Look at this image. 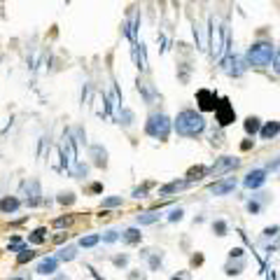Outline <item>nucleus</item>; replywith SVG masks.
Instances as JSON below:
<instances>
[{
    "label": "nucleus",
    "mask_w": 280,
    "mask_h": 280,
    "mask_svg": "<svg viewBox=\"0 0 280 280\" xmlns=\"http://www.w3.org/2000/svg\"><path fill=\"white\" fill-rule=\"evenodd\" d=\"M63 164L68 168H72L77 164V140L72 138L70 131L63 136Z\"/></svg>",
    "instance_id": "6"
},
{
    "label": "nucleus",
    "mask_w": 280,
    "mask_h": 280,
    "mask_svg": "<svg viewBox=\"0 0 280 280\" xmlns=\"http://www.w3.org/2000/svg\"><path fill=\"white\" fill-rule=\"evenodd\" d=\"M273 68H276V72L280 75V49H278V54H276V59H273Z\"/></svg>",
    "instance_id": "36"
},
{
    "label": "nucleus",
    "mask_w": 280,
    "mask_h": 280,
    "mask_svg": "<svg viewBox=\"0 0 280 280\" xmlns=\"http://www.w3.org/2000/svg\"><path fill=\"white\" fill-rule=\"evenodd\" d=\"M35 271L40 273V276H54V273L59 271V259L56 257H44V259H40Z\"/></svg>",
    "instance_id": "11"
},
{
    "label": "nucleus",
    "mask_w": 280,
    "mask_h": 280,
    "mask_svg": "<svg viewBox=\"0 0 280 280\" xmlns=\"http://www.w3.org/2000/svg\"><path fill=\"white\" fill-rule=\"evenodd\" d=\"M215 112H217V119H219V124H222V126H227V124L234 122V110L227 105V101H222V105H217V107H215Z\"/></svg>",
    "instance_id": "14"
},
{
    "label": "nucleus",
    "mask_w": 280,
    "mask_h": 280,
    "mask_svg": "<svg viewBox=\"0 0 280 280\" xmlns=\"http://www.w3.org/2000/svg\"><path fill=\"white\" fill-rule=\"evenodd\" d=\"M138 91H142V94H145V101H147V103H152V101H154V89H152V84H149V82H140Z\"/></svg>",
    "instance_id": "25"
},
{
    "label": "nucleus",
    "mask_w": 280,
    "mask_h": 280,
    "mask_svg": "<svg viewBox=\"0 0 280 280\" xmlns=\"http://www.w3.org/2000/svg\"><path fill=\"white\" fill-rule=\"evenodd\" d=\"M70 173H72V177H77V180H84L87 173H89V166H87V164H82V161H77L75 166L70 168Z\"/></svg>",
    "instance_id": "23"
},
{
    "label": "nucleus",
    "mask_w": 280,
    "mask_h": 280,
    "mask_svg": "<svg viewBox=\"0 0 280 280\" xmlns=\"http://www.w3.org/2000/svg\"><path fill=\"white\" fill-rule=\"evenodd\" d=\"M19 208H21V199L19 196H12V194L0 196V212L2 215H14Z\"/></svg>",
    "instance_id": "9"
},
{
    "label": "nucleus",
    "mask_w": 280,
    "mask_h": 280,
    "mask_svg": "<svg viewBox=\"0 0 280 280\" xmlns=\"http://www.w3.org/2000/svg\"><path fill=\"white\" fill-rule=\"evenodd\" d=\"M101 243V236L98 234H89V236L79 238V247H94V245Z\"/></svg>",
    "instance_id": "24"
},
{
    "label": "nucleus",
    "mask_w": 280,
    "mask_h": 280,
    "mask_svg": "<svg viewBox=\"0 0 280 280\" xmlns=\"http://www.w3.org/2000/svg\"><path fill=\"white\" fill-rule=\"evenodd\" d=\"M159 215H161L159 210H147V212L138 215V217H136V222H138V224H152V222H157V219H159Z\"/></svg>",
    "instance_id": "22"
},
{
    "label": "nucleus",
    "mask_w": 280,
    "mask_h": 280,
    "mask_svg": "<svg viewBox=\"0 0 280 280\" xmlns=\"http://www.w3.org/2000/svg\"><path fill=\"white\" fill-rule=\"evenodd\" d=\"M28 243H33V245L47 243V229H44V227H37L33 234H28Z\"/></svg>",
    "instance_id": "19"
},
{
    "label": "nucleus",
    "mask_w": 280,
    "mask_h": 280,
    "mask_svg": "<svg viewBox=\"0 0 280 280\" xmlns=\"http://www.w3.org/2000/svg\"><path fill=\"white\" fill-rule=\"evenodd\" d=\"M171 119H168L164 112H154L147 117V122H145V133H147L149 138H157V140H166L171 136Z\"/></svg>",
    "instance_id": "3"
},
{
    "label": "nucleus",
    "mask_w": 280,
    "mask_h": 280,
    "mask_svg": "<svg viewBox=\"0 0 280 280\" xmlns=\"http://www.w3.org/2000/svg\"><path fill=\"white\" fill-rule=\"evenodd\" d=\"M105 241V243H114V241H119V231H112V229H110V231H105V236H101Z\"/></svg>",
    "instance_id": "29"
},
{
    "label": "nucleus",
    "mask_w": 280,
    "mask_h": 280,
    "mask_svg": "<svg viewBox=\"0 0 280 280\" xmlns=\"http://www.w3.org/2000/svg\"><path fill=\"white\" fill-rule=\"evenodd\" d=\"M278 133H280V122H269L262 131H259V136H262L264 140H271V138H276Z\"/></svg>",
    "instance_id": "18"
},
{
    "label": "nucleus",
    "mask_w": 280,
    "mask_h": 280,
    "mask_svg": "<svg viewBox=\"0 0 280 280\" xmlns=\"http://www.w3.org/2000/svg\"><path fill=\"white\" fill-rule=\"evenodd\" d=\"M126 262H129V257H126V254H122V257H114V266H126Z\"/></svg>",
    "instance_id": "33"
},
{
    "label": "nucleus",
    "mask_w": 280,
    "mask_h": 280,
    "mask_svg": "<svg viewBox=\"0 0 280 280\" xmlns=\"http://www.w3.org/2000/svg\"><path fill=\"white\" fill-rule=\"evenodd\" d=\"M236 166H238L236 157H222L217 164H212V166L208 168V173L212 175V177H219L222 173H227V171H231V168H236Z\"/></svg>",
    "instance_id": "8"
},
{
    "label": "nucleus",
    "mask_w": 280,
    "mask_h": 280,
    "mask_svg": "<svg viewBox=\"0 0 280 280\" xmlns=\"http://www.w3.org/2000/svg\"><path fill=\"white\" fill-rule=\"evenodd\" d=\"M171 222H177V219H182V208H173L171 210V215H168Z\"/></svg>",
    "instance_id": "31"
},
{
    "label": "nucleus",
    "mask_w": 280,
    "mask_h": 280,
    "mask_svg": "<svg viewBox=\"0 0 280 280\" xmlns=\"http://www.w3.org/2000/svg\"><path fill=\"white\" fill-rule=\"evenodd\" d=\"M175 131L184 138H196L206 131V117L196 110H182L175 117Z\"/></svg>",
    "instance_id": "1"
},
{
    "label": "nucleus",
    "mask_w": 280,
    "mask_h": 280,
    "mask_svg": "<svg viewBox=\"0 0 280 280\" xmlns=\"http://www.w3.org/2000/svg\"><path fill=\"white\" fill-rule=\"evenodd\" d=\"M159 264H161V254H154V257L149 259V266H152V269H157Z\"/></svg>",
    "instance_id": "34"
},
{
    "label": "nucleus",
    "mask_w": 280,
    "mask_h": 280,
    "mask_svg": "<svg viewBox=\"0 0 280 280\" xmlns=\"http://www.w3.org/2000/svg\"><path fill=\"white\" fill-rule=\"evenodd\" d=\"M101 206L103 208H117V206H122V196H107V199H103Z\"/></svg>",
    "instance_id": "27"
},
{
    "label": "nucleus",
    "mask_w": 280,
    "mask_h": 280,
    "mask_svg": "<svg viewBox=\"0 0 280 280\" xmlns=\"http://www.w3.org/2000/svg\"><path fill=\"white\" fill-rule=\"evenodd\" d=\"M75 257H77V247H75V245H66V247H61L59 254H56L59 262H72Z\"/></svg>",
    "instance_id": "17"
},
{
    "label": "nucleus",
    "mask_w": 280,
    "mask_h": 280,
    "mask_svg": "<svg viewBox=\"0 0 280 280\" xmlns=\"http://www.w3.org/2000/svg\"><path fill=\"white\" fill-rule=\"evenodd\" d=\"M259 129H262V124H259L257 117H247V119H245V131L247 133H257Z\"/></svg>",
    "instance_id": "26"
},
{
    "label": "nucleus",
    "mask_w": 280,
    "mask_h": 280,
    "mask_svg": "<svg viewBox=\"0 0 280 280\" xmlns=\"http://www.w3.org/2000/svg\"><path fill=\"white\" fill-rule=\"evenodd\" d=\"M196 96H199V103H201V110H215L217 107V96L208 89H201Z\"/></svg>",
    "instance_id": "13"
},
{
    "label": "nucleus",
    "mask_w": 280,
    "mask_h": 280,
    "mask_svg": "<svg viewBox=\"0 0 280 280\" xmlns=\"http://www.w3.org/2000/svg\"><path fill=\"white\" fill-rule=\"evenodd\" d=\"M224 70H227L229 75H234V77H238V75H243L245 68L241 66V59L238 56H227V61H224Z\"/></svg>",
    "instance_id": "15"
},
{
    "label": "nucleus",
    "mask_w": 280,
    "mask_h": 280,
    "mask_svg": "<svg viewBox=\"0 0 280 280\" xmlns=\"http://www.w3.org/2000/svg\"><path fill=\"white\" fill-rule=\"evenodd\" d=\"M56 201L61 203V206H70V203H75V194H72V192H61Z\"/></svg>",
    "instance_id": "28"
},
{
    "label": "nucleus",
    "mask_w": 280,
    "mask_h": 280,
    "mask_svg": "<svg viewBox=\"0 0 280 280\" xmlns=\"http://www.w3.org/2000/svg\"><path fill=\"white\" fill-rule=\"evenodd\" d=\"M33 259H35V250H31V247H26V245H24V247L17 252V264H19V266L33 262Z\"/></svg>",
    "instance_id": "20"
},
{
    "label": "nucleus",
    "mask_w": 280,
    "mask_h": 280,
    "mask_svg": "<svg viewBox=\"0 0 280 280\" xmlns=\"http://www.w3.org/2000/svg\"><path fill=\"white\" fill-rule=\"evenodd\" d=\"M247 210H250V212H259V210H262V203H259V201H250V203H247Z\"/></svg>",
    "instance_id": "32"
},
{
    "label": "nucleus",
    "mask_w": 280,
    "mask_h": 280,
    "mask_svg": "<svg viewBox=\"0 0 280 280\" xmlns=\"http://www.w3.org/2000/svg\"><path fill=\"white\" fill-rule=\"evenodd\" d=\"M9 280H31V278H9Z\"/></svg>",
    "instance_id": "37"
},
{
    "label": "nucleus",
    "mask_w": 280,
    "mask_h": 280,
    "mask_svg": "<svg viewBox=\"0 0 280 280\" xmlns=\"http://www.w3.org/2000/svg\"><path fill=\"white\" fill-rule=\"evenodd\" d=\"M140 236H142V234H140L138 229H126L122 234V241L126 245H136V243H140Z\"/></svg>",
    "instance_id": "21"
},
{
    "label": "nucleus",
    "mask_w": 280,
    "mask_h": 280,
    "mask_svg": "<svg viewBox=\"0 0 280 280\" xmlns=\"http://www.w3.org/2000/svg\"><path fill=\"white\" fill-rule=\"evenodd\" d=\"M21 189H24V201L28 208H35V206H40L42 203V192H40V182L37 180H26V182L21 184Z\"/></svg>",
    "instance_id": "5"
},
{
    "label": "nucleus",
    "mask_w": 280,
    "mask_h": 280,
    "mask_svg": "<svg viewBox=\"0 0 280 280\" xmlns=\"http://www.w3.org/2000/svg\"><path fill=\"white\" fill-rule=\"evenodd\" d=\"M236 189V177H222V180H217V182H212L208 187L210 194H215V196H224V194L234 192Z\"/></svg>",
    "instance_id": "7"
},
{
    "label": "nucleus",
    "mask_w": 280,
    "mask_h": 280,
    "mask_svg": "<svg viewBox=\"0 0 280 280\" xmlns=\"http://www.w3.org/2000/svg\"><path fill=\"white\" fill-rule=\"evenodd\" d=\"M212 229L217 231V236H224V234H227V222L217 219V222H212Z\"/></svg>",
    "instance_id": "30"
},
{
    "label": "nucleus",
    "mask_w": 280,
    "mask_h": 280,
    "mask_svg": "<svg viewBox=\"0 0 280 280\" xmlns=\"http://www.w3.org/2000/svg\"><path fill=\"white\" fill-rule=\"evenodd\" d=\"M189 180H180V182H177V180H175V182H171V184H166V187H161V189H159V194H161V196H168V194H173V192H180V189H184V187H189Z\"/></svg>",
    "instance_id": "16"
},
{
    "label": "nucleus",
    "mask_w": 280,
    "mask_h": 280,
    "mask_svg": "<svg viewBox=\"0 0 280 280\" xmlns=\"http://www.w3.org/2000/svg\"><path fill=\"white\" fill-rule=\"evenodd\" d=\"M89 157L94 159V166H98V168L107 166V152H105L103 145H91V149H89Z\"/></svg>",
    "instance_id": "12"
},
{
    "label": "nucleus",
    "mask_w": 280,
    "mask_h": 280,
    "mask_svg": "<svg viewBox=\"0 0 280 280\" xmlns=\"http://www.w3.org/2000/svg\"><path fill=\"white\" fill-rule=\"evenodd\" d=\"M70 224V217H61V219H54V227H66Z\"/></svg>",
    "instance_id": "35"
},
{
    "label": "nucleus",
    "mask_w": 280,
    "mask_h": 280,
    "mask_svg": "<svg viewBox=\"0 0 280 280\" xmlns=\"http://www.w3.org/2000/svg\"><path fill=\"white\" fill-rule=\"evenodd\" d=\"M227 44H229L227 26H222L219 19H212L210 21V49H212V56H222Z\"/></svg>",
    "instance_id": "4"
},
{
    "label": "nucleus",
    "mask_w": 280,
    "mask_h": 280,
    "mask_svg": "<svg viewBox=\"0 0 280 280\" xmlns=\"http://www.w3.org/2000/svg\"><path fill=\"white\" fill-rule=\"evenodd\" d=\"M173 280H184V278H173Z\"/></svg>",
    "instance_id": "38"
},
{
    "label": "nucleus",
    "mask_w": 280,
    "mask_h": 280,
    "mask_svg": "<svg viewBox=\"0 0 280 280\" xmlns=\"http://www.w3.org/2000/svg\"><path fill=\"white\" fill-rule=\"evenodd\" d=\"M245 59H247V63L254 66V68H269L271 61H273V44L269 42V40H259V42H254L252 47L247 49Z\"/></svg>",
    "instance_id": "2"
},
{
    "label": "nucleus",
    "mask_w": 280,
    "mask_h": 280,
    "mask_svg": "<svg viewBox=\"0 0 280 280\" xmlns=\"http://www.w3.org/2000/svg\"><path fill=\"white\" fill-rule=\"evenodd\" d=\"M264 182H266V171H264V168H254V171L247 173L243 184L247 187V189H257V187H262Z\"/></svg>",
    "instance_id": "10"
}]
</instances>
